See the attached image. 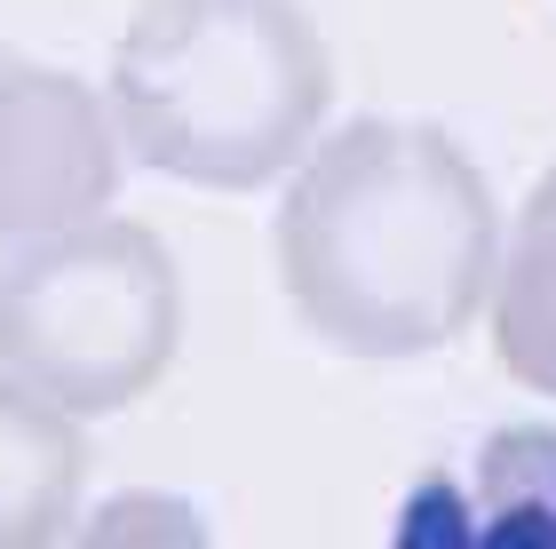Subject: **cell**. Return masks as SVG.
I'll return each instance as SVG.
<instances>
[{"label":"cell","mask_w":556,"mask_h":549,"mask_svg":"<svg viewBox=\"0 0 556 549\" xmlns=\"http://www.w3.org/2000/svg\"><path fill=\"white\" fill-rule=\"evenodd\" d=\"M278 295L342 359L462 342L501 279V208L438 120H350L318 136L270 223Z\"/></svg>","instance_id":"1"},{"label":"cell","mask_w":556,"mask_h":549,"mask_svg":"<svg viewBox=\"0 0 556 549\" xmlns=\"http://www.w3.org/2000/svg\"><path fill=\"white\" fill-rule=\"evenodd\" d=\"M104 104L151 176L263 191L311 160L334 104V48L302 0H136Z\"/></svg>","instance_id":"2"},{"label":"cell","mask_w":556,"mask_h":549,"mask_svg":"<svg viewBox=\"0 0 556 549\" xmlns=\"http://www.w3.org/2000/svg\"><path fill=\"white\" fill-rule=\"evenodd\" d=\"M184 351V271L128 215L33 239L0 263V366L64 414H128Z\"/></svg>","instance_id":"3"},{"label":"cell","mask_w":556,"mask_h":549,"mask_svg":"<svg viewBox=\"0 0 556 549\" xmlns=\"http://www.w3.org/2000/svg\"><path fill=\"white\" fill-rule=\"evenodd\" d=\"M119 167L128 144L104 88L0 48V255L96 223L119 191Z\"/></svg>","instance_id":"4"},{"label":"cell","mask_w":556,"mask_h":549,"mask_svg":"<svg viewBox=\"0 0 556 549\" xmlns=\"http://www.w3.org/2000/svg\"><path fill=\"white\" fill-rule=\"evenodd\" d=\"M390 549H556V431L501 422L397 502Z\"/></svg>","instance_id":"5"},{"label":"cell","mask_w":556,"mask_h":549,"mask_svg":"<svg viewBox=\"0 0 556 549\" xmlns=\"http://www.w3.org/2000/svg\"><path fill=\"white\" fill-rule=\"evenodd\" d=\"M88 494L80 414L48 407L0 366V549H56Z\"/></svg>","instance_id":"6"},{"label":"cell","mask_w":556,"mask_h":549,"mask_svg":"<svg viewBox=\"0 0 556 549\" xmlns=\"http://www.w3.org/2000/svg\"><path fill=\"white\" fill-rule=\"evenodd\" d=\"M493 351L525 390L556 398V167L525 191V208L501 239V279H493Z\"/></svg>","instance_id":"7"},{"label":"cell","mask_w":556,"mask_h":549,"mask_svg":"<svg viewBox=\"0 0 556 549\" xmlns=\"http://www.w3.org/2000/svg\"><path fill=\"white\" fill-rule=\"evenodd\" d=\"M56 549H215V534H207V517H199V502H184V494L119 486L96 510L72 517V534Z\"/></svg>","instance_id":"8"},{"label":"cell","mask_w":556,"mask_h":549,"mask_svg":"<svg viewBox=\"0 0 556 549\" xmlns=\"http://www.w3.org/2000/svg\"><path fill=\"white\" fill-rule=\"evenodd\" d=\"M0 263H9V255H0Z\"/></svg>","instance_id":"9"}]
</instances>
